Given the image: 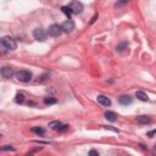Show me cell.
I'll return each mask as SVG.
<instances>
[{"label":"cell","mask_w":156,"mask_h":156,"mask_svg":"<svg viewBox=\"0 0 156 156\" xmlns=\"http://www.w3.org/2000/svg\"><path fill=\"white\" fill-rule=\"evenodd\" d=\"M1 45L5 49H7V50H16V49H17V43H16V40L9 36L1 38Z\"/></svg>","instance_id":"cell-1"},{"label":"cell","mask_w":156,"mask_h":156,"mask_svg":"<svg viewBox=\"0 0 156 156\" xmlns=\"http://www.w3.org/2000/svg\"><path fill=\"white\" fill-rule=\"evenodd\" d=\"M62 27L60 24H51V26H49L48 28V34L51 36V37H60L62 34Z\"/></svg>","instance_id":"cell-3"},{"label":"cell","mask_w":156,"mask_h":156,"mask_svg":"<svg viewBox=\"0 0 156 156\" xmlns=\"http://www.w3.org/2000/svg\"><path fill=\"white\" fill-rule=\"evenodd\" d=\"M154 134H156V129H154V130H151V132H149V133H147V135H149L150 138H151Z\"/></svg>","instance_id":"cell-24"},{"label":"cell","mask_w":156,"mask_h":156,"mask_svg":"<svg viewBox=\"0 0 156 156\" xmlns=\"http://www.w3.org/2000/svg\"><path fill=\"white\" fill-rule=\"evenodd\" d=\"M61 27L63 29L65 33H71V32L75 29V22H73L71 19H68L67 21H65L62 24H61Z\"/></svg>","instance_id":"cell-6"},{"label":"cell","mask_w":156,"mask_h":156,"mask_svg":"<svg viewBox=\"0 0 156 156\" xmlns=\"http://www.w3.org/2000/svg\"><path fill=\"white\" fill-rule=\"evenodd\" d=\"M96 100H98V103H99V104H101L103 106H110L111 105V100L109 99L108 96H105V95H98Z\"/></svg>","instance_id":"cell-8"},{"label":"cell","mask_w":156,"mask_h":156,"mask_svg":"<svg viewBox=\"0 0 156 156\" xmlns=\"http://www.w3.org/2000/svg\"><path fill=\"white\" fill-rule=\"evenodd\" d=\"M89 155L90 156H99V152H98L96 150H90L89 151Z\"/></svg>","instance_id":"cell-23"},{"label":"cell","mask_w":156,"mask_h":156,"mask_svg":"<svg viewBox=\"0 0 156 156\" xmlns=\"http://www.w3.org/2000/svg\"><path fill=\"white\" fill-rule=\"evenodd\" d=\"M104 116H105L106 120L110 121V122H115V121L117 120V117H118V116H117V113H116V112H113V111H106Z\"/></svg>","instance_id":"cell-11"},{"label":"cell","mask_w":156,"mask_h":156,"mask_svg":"<svg viewBox=\"0 0 156 156\" xmlns=\"http://www.w3.org/2000/svg\"><path fill=\"white\" fill-rule=\"evenodd\" d=\"M118 101H120L121 105L127 106V105H130V104H132V98H130L129 95H121V96L118 98Z\"/></svg>","instance_id":"cell-9"},{"label":"cell","mask_w":156,"mask_h":156,"mask_svg":"<svg viewBox=\"0 0 156 156\" xmlns=\"http://www.w3.org/2000/svg\"><path fill=\"white\" fill-rule=\"evenodd\" d=\"M1 150H3V151H6V150H15V149H14L11 145H5V146L1 147Z\"/></svg>","instance_id":"cell-21"},{"label":"cell","mask_w":156,"mask_h":156,"mask_svg":"<svg viewBox=\"0 0 156 156\" xmlns=\"http://www.w3.org/2000/svg\"><path fill=\"white\" fill-rule=\"evenodd\" d=\"M32 130H33L34 133L39 134V135H44L45 134V130L43 128H40V127H33V128H32Z\"/></svg>","instance_id":"cell-16"},{"label":"cell","mask_w":156,"mask_h":156,"mask_svg":"<svg viewBox=\"0 0 156 156\" xmlns=\"http://www.w3.org/2000/svg\"><path fill=\"white\" fill-rule=\"evenodd\" d=\"M127 46H128V44L125 42V43H122V44H120V45H117L116 46V51H118V53H121V51H123L125 49H127Z\"/></svg>","instance_id":"cell-18"},{"label":"cell","mask_w":156,"mask_h":156,"mask_svg":"<svg viewBox=\"0 0 156 156\" xmlns=\"http://www.w3.org/2000/svg\"><path fill=\"white\" fill-rule=\"evenodd\" d=\"M104 128H105V129H110V130H113L115 133H118V132H120L118 129H116V128H112V127H110V126H104Z\"/></svg>","instance_id":"cell-22"},{"label":"cell","mask_w":156,"mask_h":156,"mask_svg":"<svg viewBox=\"0 0 156 156\" xmlns=\"http://www.w3.org/2000/svg\"><path fill=\"white\" fill-rule=\"evenodd\" d=\"M70 9L72 10V14L73 15H78L80 14L82 11H83V4H82L80 1H78V0H73V1H71V4L68 5Z\"/></svg>","instance_id":"cell-4"},{"label":"cell","mask_w":156,"mask_h":156,"mask_svg":"<svg viewBox=\"0 0 156 156\" xmlns=\"http://www.w3.org/2000/svg\"><path fill=\"white\" fill-rule=\"evenodd\" d=\"M135 96L138 98L139 100H142V101H147V100H149V96H147V94L142 92V90H138V92L135 93Z\"/></svg>","instance_id":"cell-12"},{"label":"cell","mask_w":156,"mask_h":156,"mask_svg":"<svg viewBox=\"0 0 156 156\" xmlns=\"http://www.w3.org/2000/svg\"><path fill=\"white\" fill-rule=\"evenodd\" d=\"M62 125V123L60 122V121H51L50 123H49V127H50L51 129H55V130H57L60 128V126Z\"/></svg>","instance_id":"cell-13"},{"label":"cell","mask_w":156,"mask_h":156,"mask_svg":"<svg viewBox=\"0 0 156 156\" xmlns=\"http://www.w3.org/2000/svg\"><path fill=\"white\" fill-rule=\"evenodd\" d=\"M68 127H70L68 125H61L60 128L57 129V130H59V132H61V133H62V132H66V130L68 129Z\"/></svg>","instance_id":"cell-20"},{"label":"cell","mask_w":156,"mask_h":156,"mask_svg":"<svg viewBox=\"0 0 156 156\" xmlns=\"http://www.w3.org/2000/svg\"><path fill=\"white\" fill-rule=\"evenodd\" d=\"M16 103L17 104H23L24 103V95L22 94V93H19L17 95H16Z\"/></svg>","instance_id":"cell-17"},{"label":"cell","mask_w":156,"mask_h":156,"mask_svg":"<svg viewBox=\"0 0 156 156\" xmlns=\"http://www.w3.org/2000/svg\"><path fill=\"white\" fill-rule=\"evenodd\" d=\"M61 10H62V12H63L65 15H67V16H68V19L71 17V15H73V14H72V10L70 9V6H62V7H61Z\"/></svg>","instance_id":"cell-15"},{"label":"cell","mask_w":156,"mask_h":156,"mask_svg":"<svg viewBox=\"0 0 156 156\" xmlns=\"http://www.w3.org/2000/svg\"><path fill=\"white\" fill-rule=\"evenodd\" d=\"M137 122L140 123V125H146V123L151 122V118H150V116H147V115H140V116L137 117Z\"/></svg>","instance_id":"cell-10"},{"label":"cell","mask_w":156,"mask_h":156,"mask_svg":"<svg viewBox=\"0 0 156 156\" xmlns=\"http://www.w3.org/2000/svg\"><path fill=\"white\" fill-rule=\"evenodd\" d=\"M46 36H48V32H45L43 28H36L33 31V37L34 39H37L38 42H45L46 40Z\"/></svg>","instance_id":"cell-5"},{"label":"cell","mask_w":156,"mask_h":156,"mask_svg":"<svg viewBox=\"0 0 156 156\" xmlns=\"http://www.w3.org/2000/svg\"><path fill=\"white\" fill-rule=\"evenodd\" d=\"M128 3H129V0H120V1L116 3V5H115V6H116V7H122V6H125Z\"/></svg>","instance_id":"cell-19"},{"label":"cell","mask_w":156,"mask_h":156,"mask_svg":"<svg viewBox=\"0 0 156 156\" xmlns=\"http://www.w3.org/2000/svg\"><path fill=\"white\" fill-rule=\"evenodd\" d=\"M57 100L53 96H48V98H44V104L45 105H53V104H56Z\"/></svg>","instance_id":"cell-14"},{"label":"cell","mask_w":156,"mask_h":156,"mask_svg":"<svg viewBox=\"0 0 156 156\" xmlns=\"http://www.w3.org/2000/svg\"><path fill=\"white\" fill-rule=\"evenodd\" d=\"M15 76L20 82H23V83H27V82H29L32 79V73L27 70H21L19 72H16Z\"/></svg>","instance_id":"cell-2"},{"label":"cell","mask_w":156,"mask_h":156,"mask_svg":"<svg viewBox=\"0 0 156 156\" xmlns=\"http://www.w3.org/2000/svg\"><path fill=\"white\" fill-rule=\"evenodd\" d=\"M14 75H15V72H14L12 67H9V66L1 67V76H3V78L9 79V78H11Z\"/></svg>","instance_id":"cell-7"},{"label":"cell","mask_w":156,"mask_h":156,"mask_svg":"<svg viewBox=\"0 0 156 156\" xmlns=\"http://www.w3.org/2000/svg\"><path fill=\"white\" fill-rule=\"evenodd\" d=\"M96 17H98V14H96V15H95V16H94V17H93V19H92V23H94V21H95V20H96Z\"/></svg>","instance_id":"cell-25"}]
</instances>
